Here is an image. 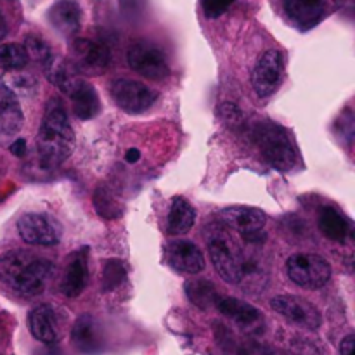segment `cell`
<instances>
[{"label":"cell","mask_w":355,"mask_h":355,"mask_svg":"<svg viewBox=\"0 0 355 355\" xmlns=\"http://www.w3.org/2000/svg\"><path fill=\"white\" fill-rule=\"evenodd\" d=\"M286 274L297 286L319 290L328 284L331 277V266L318 253H295L288 259Z\"/></svg>","instance_id":"6"},{"label":"cell","mask_w":355,"mask_h":355,"mask_svg":"<svg viewBox=\"0 0 355 355\" xmlns=\"http://www.w3.org/2000/svg\"><path fill=\"white\" fill-rule=\"evenodd\" d=\"M270 307L298 328L314 331L322 322L321 312L318 311V307L297 295H277L270 300Z\"/></svg>","instance_id":"10"},{"label":"cell","mask_w":355,"mask_h":355,"mask_svg":"<svg viewBox=\"0 0 355 355\" xmlns=\"http://www.w3.org/2000/svg\"><path fill=\"white\" fill-rule=\"evenodd\" d=\"M215 309L246 333H262L266 328V319H263L262 311L239 300V298L220 297Z\"/></svg>","instance_id":"14"},{"label":"cell","mask_w":355,"mask_h":355,"mask_svg":"<svg viewBox=\"0 0 355 355\" xmlns=\"http://www.w3.org/2000/svg\"><path fill=\"white\" fill-rule=\"evenodd\" d=\"M186 295L196 307L211 309L217 307V302L222 295L217 293V288L210 281H189L186 283Z\"/></svg>","instance_id":"24"},{"label":"cell","mask_w":355,"mask_h":355,"mask_svg":"<svg viewBox=\"0 0 355 355\" xmlns=\"http://www.w3.org/2000/svg\"><path fill=\"white\" fill-rule=\"evenodd\" d=\"M37 148L40 162L45 166L61 165L75 149V132L69 125L64 104L59 97H52L45 104L37 135Z\"/></svg>","instance_id":"2"},{"label":"cell","mask_w":355,"mask_h":355,"mask_svg":"<svg viewBox=\"0 0 355 355\" xmlns=\"http://www.w3.org/2000/svg\"><path fill=\"white\" fill-rule=\"evenodd\" d=\"M127 61L135 73L153 82H163L170 75L165 52L151 42L141 40L132 44L127 52Z\"/></svg>","instance_id":"7"},{"label":"cell","mask_w":355,"mask_h":355,"mask_svg":"<svg viewBox=\"0 0 355 355\" xmlns=\"http://www.w3.org/2000/svg\"><path fill=\"white\" fill-rule=\"evenodd\" d=\"M127 279V269L125 263L118 259H111L104 262L103 277H101V288L103 291H116Z\"/></svg>","instance_id":"28"},{"label":"cell","mask_w":355,"mask_h":355,"mask_svg":"<svg viewBox=\"0 0 355 355\" xmlns=\"http://www.w3.org/2000/svg\"><path fill=\"white\" fill-rule=\"evenodd\" d=\"M87 283H89V248L83 246L68 257L64 276L61 281V293L68 298L80 297Z\"/></svg>","instance_id":"15"},{"label":"cell","mask_w":355,"mask_h":355,"mask_svg":"<svg viewBox=\"0 0 355 355\" xmlns=\"http://www.w3.org/2000/svg\"><path fill=\"white\" fill-rule=\"evenodd\" d=\"M220 224L224 227L239 232L248 241H257L262 229L266 227L267 217L262 210L253 207H229L218 211Z\"/></svg>","instance_id":"13"},{"label":"cell","mask_w":355,"mask_h":355,"mask_svg":"<svg viewBox=\"0 0 355 355\" xmlns=\"http://www.w3.org/2000/svg\"><path fill=\"white\" fill-rule=\"evenodd\" d=\"M284 76V58L279 51L272 49L267 51L259 62L255 64L252 73L253 90L259 97L266 99L270 97L277 89Z\"/></svg>","instance_id":"11"},{"label":"cell","mask_w":355,"mask_h":355,"mask_svg":"<svg viewBox=\"0 0 355 355\" xmlns=\"http://www.w3.org/2000/svg\"><path fill=\"white\" fill-rule=\"evenodd\" d=\"M7 31H9V26H7L6 17H3L2 10H0V40H3V38H6Z\"/></svg>","instance_id":"35"},{"label":"cell","mask_w":355,"mask_h":355,"mask_svg":"<svg viewBox=\"0 0 355 355\" xmlns=\"http://www.w3.org/2000/svg\"><path fill=\"white\" fill-rule=\"evenodd\" d=\"M47 17L58 33L73 37L82 26V7L76 0H58L49 9Z\"/></svg>","instance_id":"17"},{"label":"cell","mask_w":355,"mask_h":355,"mask_svg":"<svg viewBox=\"0 0 355 355\" xmlns=\"http://www.w3.org/2000/svg\"><path fill=\"white\" fill-rule=\"evenodd\" d=\"M71 66L76 73L87 76H97L107 69L111 62V52L104 44L89 38H75L71 42Z\"/></svg>","instance_id":"9"},{"label":"cell","mask_w":355,"mask_h":355,"mask_svg":"<svg viewBox=\"0 0 355 355\" xmlns=\"http://www.w3.org/2000/svg\"><path fill=\"white\" fill-rule=\"evenodd\" d=\"M194 222H196V210L193 205L182 196L173 198L168 211V224H166L168 234H187L193 229Z\"/></svg>","instance_id":"23"},{"label":"cell","mask_w":355,"mask_h":355,"mask_svg":"<svg viewBox=\"0 0 355 355\" xmlns=\"http://www.w3.org/2000/svg\"><path fill=\"white\" fill-rule=\"evenodd\" d=\"M218 111H220V116L224 118L227 123L236 125L241 121V111H239V107L236 106V104L224 103L220 107H218Z\"/></svg>","instance_id":"31"},{"label":"cell","mask_w":355,"mask_h":355,"mask_svg":"<svg viewBox=\"0 0 355 355\" xmlns=\"http://www.w3.org/2000/svg\"><path fill=\"white\" fill-rule=\"evenodd\" d=\"M94 207L104 220H114L120 215V207L106 184H99L94 191Z\"/></svg>","instance_id":"26"},{"label":"cell","mask_w":355,"mask_h":355,"mask_svg":"<svg viewBox=\"0 0 355 355\" xmlns=\"http://www.w3.org/2000/svg\"><path fill=\"white\" fill-rule=\"evenodd\" d=\"M139 158H141V153H139V149H128L127 155H125V159H127L128 163L139 162Z\"/></svg>","instance_id":"34"},{"label":"cell","mask_w":355,"mask_h":355,"mask_svg":"<svg viewBox=\"0 0 355 355\" xmlns=\"http://www.w3.org/2000/svg\"><path fill=\"white\" fill-rule=\"evenodd\" d=\"M23 123L24 114L17 96L10 92L3 83H0V134H17Z\"/></svg>","instance_id":"21"},{"label":"cell","mask_w":355,"mask_h":355,"mask_svg":"<svg viewBox=\"0 0 355 355\" xmlns=\"http://www.w3.org/2000/svg\"><path fill=\"white\" fill-rule=\"evenodd\" d=\"M208 253L218 276L229 284H239L243 279V257L238 243L229 236L222 224L214 225L207 232Z\"/></svg>","instance_id":"5"},{"label":"cell","mask_w":355,"mask_h":355,"mask_svg":"<svg viewBox=\"0 0 355 355\" xmlns=\"http://www.w3.org/2000/svg\"><path fill=\"white\" fill-rule=\"evenodd\" d=\"M9 149L14 156H17V158H23V156L26 155V141H24V139H16V141L10 144Z\"/></svg>","instance_id":"33"},{"label":"cell","mask_w":355,"mask_h":355,"mask_svg":"<svg viewBox=\"0 0 355 355\" xmlns=\"http://www.w3.org/2000/svg\"><path fill=\"white\" fill-rule=\"evenodd\" d=\"M318 225L322 234L331 241H345L352 234V222L333 207H322L319 211Z\"/></svg>","instance_id":"22"},{"label":"cell","mask_w":355,"mask_h":355,"mask_svg":"<svg viewBox=\"0 0 355 355\" xmlns=\"http://www.w3.org/2000/svg\"><path fill=\"white\" fill-rule=\"evenodd\" d=\"M28 329L35 340L45 345H52L59 340L58 319L49 305H37L28 312Z\"/></svg>","instance_id":"20"},{"label":"cell","mask_w":355,"mask_h":355,"mask_svg":"<svg viewBox=\"0 0 355 355\" xmlns=\"http://www.w3.org/2000/svg\"><path fill=\"white\" fill-rule=\"evenodd\" d=\"M52 270L47 259L26 250H10L0 255V281L21 297L40 295L51 279Z\"/></svg>","instance_id":"1"},{"label":"cell","mask_w":355,"mask_h":355,"mask_svg":"<svg viewBox=\"0 0 355 355\" xmlns=\"http://www.w3.org/2000/svg\"><path fill=\"white\" fill-rule=\"evenodd\" d=\"M71 342L82 354H97L103 349V329L92 315H82L75 321L71 329Z\"/></svg>","instance_id":"19"},{"label":"cell","mask_w":355,"mask_h":355,"mask_svg":"<svg viewBox=\"0 0 355 355\" xmlns=\"http://www.w3.org/2000/svg\"><path fill=\"white\" fill-rule=\"evenodd\" d=\"M111 99L121 111L128 114H141L158 101V92L146 83L132 78H118L110 87Z\"/></svg>","instance_id":"8"},{"label":"cell","mask_w":355,"mask_h":355,"mask_svg":"<svg viewBox=\"0 0 355 355\" xmlns=\"http://www.w3.org/2000/svg\"><path fill=\"white\" fill-rule=\"evenodd\" d=\"M288 19L300 30H311L324 17V0H284Z\"/></svg>","instance_id":"18"},{"label":"cell","mask_w":355,"mask_h":355,"mask_svg":"<svg viewBox=\"0 0 355 355\" xmlns=\"http://www.w3.org/2000/svg\"><path fill=\"white\" fill-rule=\"evenodd\" d=\"M3 85L10 90L12 94H19V96H33L35 90L38 89L37 80L33 75L24 71H10L3 76Z\"/></svg>","instance_id":"29"},{"label":"cell","mask_w":355,"mask_h":355,"mask_svg":"<svg viewBox=\"0 0 355 355\" xmlns=\"http://www.w3.org/2000/svg\"><path fill=\"white\" fill-rule=\"evenodd\" d=\"M49 80L61 90L62 94L69 97L71 101L73 111L80 120H92L99 114L101 111V99L97 94L96 87L92 83L85 82L73 68L71 62H59L52 64Z\"/></svg>","instance_id":"3"},{"label":"cell","mask_w":355,"mask_h":355,"mask_svg":"<svg viewBox=\"0 0 355 355\" xmlns=\"http://www.w3.org/2000/svg\"><path fill=\"white\" fill-rule=\"evenodd\" d=\"M166 262L184 274H200L205 269V257L200 246L187 239H179L166 246Z\"/></svg>","instance_id":"16"},{"label":"cell","mask_w":355,"mask_h":355,"mask_svg":"<svg viewBox=\"0 0 355 355\" xmlns=\"http://www.w3.org/2000/svg\"><path fill=\"white\" fill-rule=\"evenodd\" d=\"M24 49L28 52V58L38 62L42 68L49 69L54 64V55H52L51 45L44 38L38 37V35H28L26 40H24Z\"/></svg>","instance_id":"27"},{"label":"cell","mask_w":355,"mask_h":355,"mask_svg":"<svg viewBox=\"0 0 355 355\" xmlns=\"http://www.w3.org/2000/svg\"><path fill=\"white\" fill-rule=\"evenodd\" d=\"M21 239L33 246H54L61 239V227L52 217L44 214H24L17 220Z\"/></svg>","instance_id":"12"},{"label":"cell","mask_w":355,"mask_h":355,"mask_svg":"<svg viewBox=\"0 0 355 355\" xmlns=\"http://www.w3.org/2000/svg\"><path fill=\"white\" fill-rule=\"evenodd\" d=\"M234 0H201V9L208 19H217L229 10Z\"/></svg>","instance_id":"30"},{"label":"cell","mask_w":355,"mask_h":355,"mask_svg":"<svg viewBox=\"0 0 355 355\" xmlns=\"http://www.w3.org/2000/svg\"><path fill=\"white\" fill-rule=\"evenodd\" d=\"M253 139H255L259 151L267 165L272 168L286 172L297 163V149L286 128L281 127L276 121H263L257 123L253 128Z\"/></svg>","instance_id":"4"},{"label":"cell","mask_w":355,"mask_h":355,"mask_svg":"<svg viewBox=\"0 0 355 355\" xmlns=\"http://www.w3.org/2000/svg\"><path fill=\"white\" fill-rule=\"evenodd\" d=\"M340 355H355V336L350 333L340 343Z\"/></svg>","instance_id":"32"},{"label":"cell","mask_w":355,"mask_h":355,"mask_svg":"<svg viewBox=\"0 0 355 355\" xmlns=\"http://www.w3.org/2000/svg\"><path fill=\"white\" fill-rule=\"evenodd\" d=\"M30 62L23 44H0V69L19 71Z\"/></svg>","instance_id":"25"}]
</instances>
